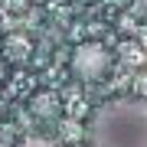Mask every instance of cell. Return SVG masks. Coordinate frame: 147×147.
<instances>
[{
  "label": "cell",
  "instance_id": "6da1fadb",
  "mask_svg": "<svg viewBox=\"0 0 147 147\" xmlns=\"http://www.w3.org/2000/svg\"><path fill=\"white\" fill-rule=\"evenodd\" d=\"M92 147H147V101L115 98L105 101L85 124Z\"/></svg>",
  "mask_w": 147,
  "mask_h": 147
},
{
  "label": "cell",
  "instance_id": "8992f818",
  "mask_svg": "<svg viewBox=\"0 0 147 147\" xmlns=\"http://www.w3.org/2000/svg\"><path fill=\"white\" fill-rule=\"evenodd\" d=\"M62 134H65V137H79V134H85V127H79V124H62Z\"/></svg>",
  "mask_w": 147,
  "mask_h": 147
},
{
  "label": "cell",
  "instance_id": "ba28073f",
  "mask_svg": "<svg viewBox=\"0 0 147 147\" xmlns=\"http://www.w3.org/2000/svg\"><path fill=\"white\" fill-rule=\"evenodd\" d=\"M33 3H42V0H33Z\"/></svg>",
  "mask_w": 147,
  "mask_h": 147
},
{
  "label": "cell",
  "instance_id": "52a82bcc",
  "mask_svg": "<svg viewBox=\"0 0 147 147\" xmlns=\"http://www.w3.org/2000/svg\"><path fill=\"white\" fill-rule=\"evenodd\" d=\"M7 75H10V62H7V59H3V56H0V82H3V79H7Z\"/></svg>",
  "mask_w": 147,
  "mask_h": 147
},
{
  "label": "cell",
  "instance_id": "277c9868",
  "mask_svg": "<svg viewBox=\"0 0 147 147\" xmlns=\"http://www.w3.org/2000/svg\"><path fill=\"white\" fill-rule=\"evenodd\" d=\"M3 59H7V62H13V65L26 62V59H30V39H26V36H10V39H7Z\"/></svg>",
  "mask_w": 147,
  "mask_h": 147
},
{
  "label": "cell",
  "instance_id": "3957f363",
  "mask_svg": "<svg viewBox=\"0 0 147 147\" xmlns=\"http://www.w3.org/2000/svg\"><path fill=\"white\" fill-rule=\"evenodd\" d=\"M30 111H33V118H39V121H56L62 115V101H59L56 92H36L30 98Z\"/></svg>",
  "mask_w": 147,
  "mask_h": 147
},
{
  "label": "cell",
  "instance_id": "5b68a950",
  "mask_svg": "<svg viewBox=\"0 0 147 147\" xmlns=\"http://www.w3.org/2000/svg\"><path fill=\"white\" fill-rule=\"evenodd\" d=\"M16 147H56V144H49L46 137H23Z\"/></svg>",
  "mask_w": 147,
  "mask_h": 147
},
{
  "label": "cell",
  "instance_id": "9c48e42d",
  "mask_svg": "<svg viewBox=\"0 0 147 147\" xmlns=\"http://www.w3.org/2000/svg\"><path fill=\"white\" fill-rule=\"evenodd\" d=\"M72 147H82V144H72Z\"/></svg>",
  "mask_w": 147,
  "mask_h": 147
},
{
  "label": "cell",
  "instance_id": "7a4b0ae2",
  "mask_svg": "<svg viewBox=\"0 0 147 147\" xmlns=\"http://www.w3.org/2000/svg\"><path fill=\"white\" fill-rule=\"evenodd\" d=\"M111 69V56L101 42H82L72 53V75L82 82H98Z\"/></svg>",
  "mask_w": 147,
  "mask_h": 147
}]
</instances>
